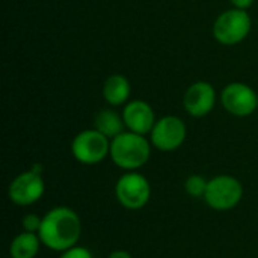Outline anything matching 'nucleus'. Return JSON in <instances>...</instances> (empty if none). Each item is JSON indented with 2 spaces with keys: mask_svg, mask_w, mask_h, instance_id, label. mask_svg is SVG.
<instances>
[{
  "mask_svg": "<svg viewBox=\"0 0 258 258\" xmlns=\"http://www.w3.org/2000/svg\"><path fill=\"white\" fill-rule=\"evenodd\" d=\"M82 234L79 215L70 207H54L42 216L38 236L44 246L63 252L77 245Z\"/></svg>",
  "mask_w": 258,
  "mask_h": 258,
  "instance_id": "obj_1",
  "label": "nucleus"
},
{
  "mask_svg": "<svg viewBox=\"0 0 258 258\" xmlns=\"http://www.w3.org/2000/svg\"><path fill=\"white\" fill-rule=\"evenodd\" d=\"M109 156L118 168L124 171H136L148 162L151 145L144 135L122 132L110 141Z\"/></svg>",
  "mask_w": 258,
  "mask_h": 258,
  "instance_id": "obj_2",
  "label": "nucleus"
},
{
  "mask_svg": "<svg viewBox=\"0 0 258 258\" xmlns=\"http://www.w3.org/2000/svg\"><path fill=\"white\" fill-rule=\"evenodd\" d=\"M252 21L245 9H228L222 12L213 24V36L224 45H236L242 42L251 32Z\"/></svg>",
  "mask_w": 258,
  "mask_h": 258,
  "instance_id": "obj_3",
  "label": "nucleus"
},
{
  "mask_svg": "<svg viewBox=\"0 0 258 258\" xmlns=\"http://www.w3.org/2000/svg\"><path fill=\"white\" fill-rule=\"evenodd\" d=\"M243 198L242 183L231 175H218L209 180L204 201L216 212H227L234 209Z\"/></svg>",
  "mask_w": 258,
  "mask_h": 258,
  "instance_id": "obj_4",
  "label": "nucleus"
},
{
  "mask_svg": "<svg viewBox=\"0 0 258 258\" xmlns=\"http://www.w3.org/2000/svg\"><path fill=\"white\" fill-rule=\"evenodd\" d=\"M115 197L124 209L141 210L150 201L151 186L142 174L127 171L115 184Z\"/></svg>",
  "mask_w": 258,
  "mask_h": 258,
  "instance_id": "obj_5",
  "label": "nucleus"
},
{
  "mask_svg": "<svg viewBox=\"0 0 258 258\" xmlns=\"http://www.w3.org/2000/svg\"><path fill=\"white\" fill-rule=\"evenodd\" d=\"M71 153L82 165L101 163L110 154V139L95 128L83 130L73 139Z\"/></svg>",
  "mask_w": 258,
  "mask_h": 258,
  "instance_id": "obj_6",
  "label": "nucleus"
},
{
  "mask_svg": "<svg viewBox=\"0 0 258 258\" xmlns=\"http://www.w3.org/2000/svg\"><path fill=\"white\" fill-rule=\"evenodd\" d=\"M151 145L159 151H175L186 141V124L175 115H166L156 121L151 130Z\"/></svg>",
  "mask_w": 258,
  "mask_h": 258,
  "instance_id": "obj_7",
  "label": "nucleus"
},
{
  "mask_svg": "<svg viewBox=\"0 0 258 258\" xmlns=\"http://www.w3.org/2000/svg\"><path fill=\"white\" fill-rule=\"evenodd\" d=\"M45 192V184L41 172L30 169L18 174L8 187L9 200L20 207H27L38 203Z\"/></svg>",
  "mask_w": 258,
  "mask_h": 258,
  "instance_id": "obj_8",
  "label": "nucleus"
},
{
  "mask_svg": "<svg viewBox=\"0 0 258 258\" xmlns=\"http://www.w3.org/2000/svg\"><path fill=\"white\" fill-rule=\"evenodd\" d=\"M221 103L234 116H249L258 109V94L246 83L233 82L222 89Z\"/></svg>",
  "mask_w": 258,
  "mask_h": 258,
  "instance_id": "obj_9",
  "label": "nucleus"
},
{
  "mask_svg": "<svg viewBox=\"0 0 258 258\" xmlns=\"http://www.w3.org/2000/svg\"><path fill=\"white\" fill-rule=\"evenodd\" d=\"M216 104V91L209 82H195L183 97L184 110L194 118L209 115Z\"/></svg>",
  "mask_w": 258,
  "mask_h": 258,
  "instance_id": "obj_10",
  "label": "nucleus"
},
{
  "mask_svg": "<svg viewBox=\"0 0 258 258\" xmlns=\"http://www.w3.org/2000/svg\"><path fill=\"white\" fill-rule=\"evenodd\" d=\"M122 119L128 132L144 136L147 133H151L157 121L153 107L144 100H133L127 103L122 109Z\"/></svg>",
  "mask_w": 258,
  "mask_h": 258,
  "instance_id": "obj_11",
  "label": "nucleus"
},
{
  "mask_svg": "<svg viewBox=\"0 0 258 258\" xmlns=\"http://www.w3.org/2000/svg\"><path fill=\"white\" fill-rule=\"evenodd\" d=\"M132 94V86L127 77L121 74H112L106 79L103 85V97L110 106L124 104Z\"/></svg>",
  "mask_w": 258,
  "mask_h": 258,
  "instance_id": "obj_12",
  "label": "nucleus"
},
{
  "mask_svg": "<svg viewBox=\"0 0 258 258\" xmlns=\"http://www.w3.org/2000/svg\"><path fill=\"white\" fill-rule=\"evenodd\" d=\"M42 242L36 233L23 231L14 237L9 246L11 258H35L39 252Z\"/></svg>",
  "mask_w": 258,
  "mask_h": 258,
  "instance_id": "obj_13",
  "label": "nucleus"
},
{
  "mask_svg": "<svg viewBox=\"0 0 258 258\" xmlns=\"http://www.w3.org/2000/svg\"><path fill=\"white\" fill-rule=\"evenodd\" d=\"M124 127L125 124H124L122 115L116 113L112 109H103L94 118V128L103 133L110 141L116 138L118 135H121L124 132Z\"/></svg>",
  "mask_w": 258,
  "mask_h": 258,
  "instance_id": "obj_14",
  "label": "nucleus"
},
{
  "mask_svg": "<svg viewBox=\"0 0 258 258\" xmlns=\"http://www.w3.org/2000/svg\"><path fill=\"white\" fill-rule=\"evenodd\" d=\"M207 184H209V181L203 175L194 174V175L187 177V180L184 183V189H186L187 195H190L192 198H204Z\"/></svg>",
  "mask_w": 258,
  "mask_h": 258,
  "instance_id": "obj_15",
  "label": "nucleus"
},
{
  "mask_svg": "<svg viewBox=\"0 0 258 258\" xmlns=\"http://www.w3.org/2000/svg\"><path fill=\"white\" fill-rule=\"evenodd\" d=\"M41 224H42V218H39L38 215L35 213H29L23 218L21 221V225H23V231H27V233H36L39 231L41 228Z\"/></svg>",
  "mask_w": 258,
  "mask_h": 258,
  "instance_id": "obj_16",
  "label": "nucleus"
},
{
  "mask_svg": "<svg viewBox=\"0 0 258 258\" xmlns=\"http://www.w3.org/2000/svg\"><path fill=\"white\" fill-rule=\"evenodd\" d=\"M59 258H92V254L88 248L85 246H73L63 252H60V257Z\"/></svg>",
  "mask_w": 258,
  "mask_h": 258,
  "instance_id": "obj_17",
  "label": "nucleus"
},
{
  "mask_svg": "<svg viewBox=\"0 0 258 258\" xmlns=\"http://www.w3.org/2000/svg\"><path fill=\"white\" fill-rule=\"evenodd\" d=\"M230 2L233 3L234 8H237V9H245V11L254 3V0H230Z\"/></svg>",
  "mask_w": 258,
  "mask_h": 258,
  "instance_id": "obj_18",
  "label": "nucleus"
},
{
  "mask_svg": "<svg viewBox=\"0 0 258 258\" xmlns=\"http://www.w3.org/2000/svg\"><path fill=\"white\" fill-rule=\"evenodd\" d=\"M107 258H133V257H132L127 251H121V249H118V251L110 252Z\"/></svg>",
  "mask_w": 258,
  "mask_h": 258,
  "instance_id": "obj_19",
  "label": "nucleus"
}]
</instances>
